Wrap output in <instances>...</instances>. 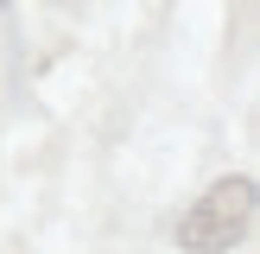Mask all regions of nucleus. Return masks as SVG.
I'll list each match as a JSON object with an SVG mask.
<instances>
[{"label": "nucleus", "mask_w": 260, "mask_h": 254, "mask_svg": "<svg viewBox=\"0 0 260 254\" xmlns=\"http://www.w3.org/2000/svg\"><path fill=\"white\" fill-rule=\"evenodd\" d=\"M254 223V178H222L210 184L184 216H178V248L190 254H229Z\"/></svg>", "instance_id": "obj_1"}]
</instances>
